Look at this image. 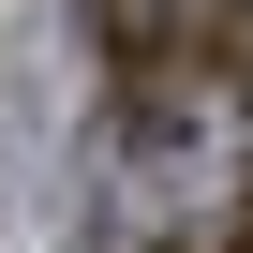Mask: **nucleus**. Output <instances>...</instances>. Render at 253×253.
Segmentation results:
<instances>
[{"label":"nucleus","instance_id":"nucleus-2","mask_svg":"<svg viewBox=\"0 0 253 253\" xmlns=\"http://www.w3.org/2000/svg\"><path fill=\"white\" fill-rule=\"evenodd\" d=\"M75 15H89L104 45H164V15H179V0H75Z\"/></svg>","mask_w":253,"mask_h":253},{"label":"nucleus","instance_id":"nucleus-1","mask_svg":"<svg viewBox=\"0 0 253 253\" xmlns=\"http://www.w3.org/2000/svg\"><path fill=\"white\" fill-rule=\"evenodd\" d=\"M209 75L253 104V0H223V15H209Z\"/></svg>","mask_w":253,"mask_h":253}]
</instances>
